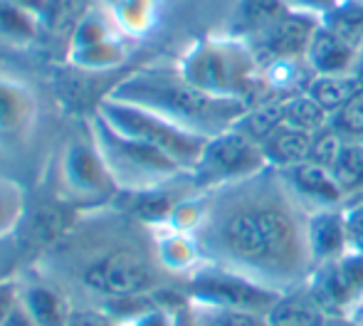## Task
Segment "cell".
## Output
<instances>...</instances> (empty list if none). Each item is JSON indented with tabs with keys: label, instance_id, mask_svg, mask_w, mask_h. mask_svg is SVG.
Instances as JSON below:
<instances>
[{
	"label": "cell",
	"instance_id": "9a60e30c",
	"mask_svg": "<svg viewBox=\"0 0 363 326\" xmlns=\"http://www.w3.org/2000/svg\"><path fill=\"white\" fill-rule=\"evenodd\" d=\"M361 57V50H356L354 45L319 23L309 40L304 62L311 74H351L359 69Z\"/></svg>",
	"mask_w": 363,
	"mask_h": 326
},
{
	"label": "cell",
	"instance_id": "4316f807",
	"mask_svg": "<svg viewBox=\"0 0 363 326\" xmlns=\"http://www.w3.org/2000/svg\"><path fill=\"white\" fill-rule=\"evenodd\" d=\"M191 304V302H188ZM193 319L198 326H272L267 314L245 312V309L208 307V304H191Z\"/></svg>",
	"mask_w": 363,
	"mask_h": 326
},
{
	"label": "cell",
	"instance_id": "5bb4252c",
	"mask_svg": "<svg viewBox=\"0 0 363 326\" xmlns=\"http://www.w3.org/2000/svg\"><path fill=\"white\" fill-rule=\"evenodd\" d=\"M306 244L314 269L331 259L341 257L349 249V232H346V213L341 208H324L311 210L306 218Z\"/></svg>",
	"mask_w": 363,
	"mask_h": 326
},
{
	"label": "cell",
	"instance_id": "1f68e13d",
	"mask_svg": "<svg viewBox=\"0 0 363 326\" xmlns=\"http://www.w3.org/2000/svg\"><path fill=\"white\" fill-rule=\"evenodd\" d=\"M341 0H282V5L291 13H301V15H311V18H324L326 13L339 5Z\"/></svg>",
	"mask_w": 363,
	"mask_h": 326
},
{
	"label": "cell",
	"instance_id": "ab89813d",
	"mask_svg": "<svg viewBox=\"0 0 363 326\" xmlns=\"http://www.w3.org/2000/svg\"><path fill=\"white\" fill-rule=\"evenodd\" d=\"M359 3H363V0H359Z\"/></svg>",
	"mask_w": 363,
	"mask_h": 326
},
{
	"label": "cell",
	"instance_id": "7a4b0ae2",
	"mask_svg": "<svg viewBox=\"0 0 363 326\" xmlns=\"http://www.w3.org/2000/svg\"><path fill=\"white\" fill-rule=\"evenodd\" d=\"M106 96L148 109L206 139L235 129L250 109L242 99H225L198 89L183 77L178 64H148L136 69L111 86Z\"/></svg>",
	"mask_w": 363,
	"mask_h": 326
},
{
	"label": "cell",
	"instance_id": "7c38bea8",
	"mask_svg": "<svg viewBox=\"0 0 363 326\" xmlns=\"http://www.w3.org/2000/svg\"><path fill=\"white\" fill-rule=\"evenodd\" d=\"M319 23H321L319 18L287 10V13L279 15L272 25H267V28L259 30L257 35L245 38V40L250 43L252 52L257 55L259 64H262V60H264V64L287 62V60H304L309 40Z\"/></svg>",
	"mask_w": 363,
	"mask_h": 326
},
{
	"label": "cell",
	"instance_id": "7402d4cb",
	"mask_svg": "<svg viewBox=\"0 0 363 326\" xmlns=\"http://www.w3.org/2000/svg\"><path fill=\"white\" fill-rule=\"evenodd\" d=\"M361 89V77L359 72L351 74H314L306 86V94L326 109L331 116L349 104V99Z\"/></svg>",
	"mask_w": 363,
	"mask_h": 326
},
{
	"label": "cell",
	"instance_id": "f1b7e54d",
	"mask_svg": "<svg viewBox=\"0 0 363 326\" xmlns=\"http://www.w3.org/2000/svg\"><path fill=\"white\" fill-rule=\"evenodd\" d=\"M25 191L18 181L0 176V240L10 237L25 218Z\"/></svg>",
	"mask_w": 363,
	"mask_h": 326
},
{
	"label": "cell",
	"instance_id": "60d3db41",
	"mask_svg": "<svg viewBox=\"0 0 363 326\" xmlns=\"http://www.w3.org/2000/svg\"><path fill=\"white\" fill-rule=\"evenodd\" d=\"M119 326H121V324H119Z\"/></svg>",
	"mask_w": 363,
	"mask_h": 326
},
{
	"label": "cell",
	"instance_id": "e0dca14e",
	"mask_svg": "<svg viewBox=\"0 0 363 326\" xmlns=\"http://www.w3.org/2000/svg\"><path fill=\"white\" fill-rule=\"evenodd\" d=\"M153 259L161 264L163 272L186 279L203 264V252L196 235L163 225L153 230Z\"/></svg>",
	"mask_w": 363,
	"mask_h": 326
},
{
	"label": "cell",
	"instance_id": "30bf717a",
	"mask_svg": "<svg viewBox=\"0 0 363 326\" xmlns=\"http://www.w3.org/2000/svg\"><path fill=\"white\" fill-rule=\"evenodd\" d=\"M306 292L331 319H346L363 302V252L346 249L311 272Z\"/></svg>",
	"mask_w": 363,
	"mask_h": 326
},
{
	"label": "cell",
	"instance_id": "484cf974",
	"mask_svg": "<svg viewBox=\"0 0 363 326\" xmlns=\"http://www.w3.org/2000/svg\"><path fill=\"white\" fill-rule=\"evenodd\" d=\"M321 25L336 33L341 40L354 45L363 55V3L359 0H341L331 13L321 18Z\"/></svg>",
	"mask_w": 363,
	"mask_h": 326
},
{
	"label": "cell",
	"instance_id": "3957f363",
	"mask_svg": "<svg viewBox=\"0 0 363 326\" xmlns=\"http://www.w3.org/2000/svg\"><path fill=\"white\" fill-rule=\"evenodd\" d=\"M176 64L198 89L225 99H242L247 104H252L255 91L264 79L262 64L250 43L235 35L196 40Z\"/></svg>",
	"mask_w": 363,
	"mask_h": 326
},
{
	"label": "cell",
	"instance_id": "83f0119b",
	"mask_svg": "<svg viewBox=\"0 0 363 326\" xmlns=\"http://www.w3.org/2000/svg\"><path fill=\"white\" fill-rule=\"evenodd\" d=\"M329 119H331L329 111L321 109L306 91L304 94L287 96V104H284V124L294 126V129H301V131H309V134H319Z\"/></svg>",
	"mask_w": 363,
	"mask_h": 326
},
{
	"label": "cell",
	"instance_id": "4fadbf2b",
	"mask_svg": "<svg viewBox=\"0 0 363 326\" xmlns=\"http://www.w3.org/2000/svg\"><path fill=\"white\" fill-rule=\"evenodd\" d=\"M282 178L289 186V191L296 196V201L306 210H324V208H341L344 203V191L336 183L334 173L324 163L306 159L301 163H294L289 168H282Z\"/></svg>",
	"mask_w": 363,
	"mask_h": 326
},
{
	"label": "cell",
	"instance_id": "52a82bcc",
	"mask_svg": "<svg viewBox=\"0 0 363 326\" xmlns=\"http://www.w3.org/2000/svg\"><path fill=\"white\" fill-rule=\"evenodd\" d=\"M267 166L269 163L262 144L250 139L245 131H240L235 126V129H228L223 134L208 139L206 149H203L201 159L191 171L188 181H191L193 191L206 193L213 191V188L255 176V173L264 171Z\"/></svg>",
	"mask_w": 363,
	"mask_h": 326
},
{
	"label": "cell",
	"instance_id": "4dcf8cb0",
	"mask_svg": "<svg viewBox=\"0 0 363 326\" xmlns=\"http://www.w3.org/2000/svg\"><path fill=\"white\" fill-rule=\"evenodd\" d=\"M20 304V277L0 279V326Z\"/></svg>",
	"mask_w": 363,
	"mask_h": 326
},
{
	"label": "cell",
	"instance_id": "2e32d148",
	"mask_svg": "<svg viewBox=\"0 0 363 326\" xmlns=\"http://www.w3.org/2000/svg\"><path fill=\"white\" fill-rule=\"evenodd\" d=\"M20 307L35 326H67L74 312L69 299L43 279H20Z\"/></svg>",
	"mask_w": 363,
	"mask_h": 326
},
{
	"label": "cell",
	"instance_id": "d4e9b609",
	"mask_svg": "<svg viewBox=\"0 0 363 326\" xmlns=\"http://www.w3.org/2000/svg\"><path fill=\"white\" fill-rule=\"evenodd\" d=\"M114 38H124L119 33V28L114 25L111 15L106 13V8L101 3H96L94 8H89L79 20H77L72 35H69L67 50H79V47H89L96 43H106V40Z\"/></svg>",
	"mask_w": 363,
	"mask_h": 326
},
{
	"label": "cell",
	"instance_id": "8fae6325",
	"mask_svg": "<svg viewBox=\"0 0 363 326\" xmlns=\"http://www.w3.org/2000/svg\"><path fill=\"white\" fill-rule=\"evenodd\" d=\"M38 96L28 82L0 72V151L20 154L38 131Z\"/></svg>",
	"mask_w": 363,
	"mask_h": 326
},
{
	"label": "cell",
	"instance_id": "ba28073f",
	"mask_svg": "<svg viewBox=\"0 0 363 326\" xmlns=\"http://www.w3.org/2000/svg\"><path fill=\"white\" fill-rule=\"evenodd\" d=\"M183 292H186L191 304L245 309V312L267 314V317L274 304L282 299L279 292L255 282L247 274L220 267V264L213 262H203L198 269H193L186 277Z\"/></svg>",
	"mask_w": 363,
	"mask_h": 326
},
{
	"label": "cell",
	"instance_id": "74e56055",
	"mask_svg": "<svg viewBox=\"0 0 363 326\" xmlns=\"http://www.w3.org/2000/svg\"><path fill=\"white\" fill-rule=\"evenodd\" d=\"M329 326H363V319H334Z\"/></svg>",
	"mask_w": 363,
	"mask_h": 326
},
{
	"label": "cell",
	"instance_id": "8992f818",
	"mask_svg": "<svg viewBox=\"0 0 363 326\" xmlns=\"http://www.w3.org/2000/svg\"><path fill=\"white\" fill-rule=\"evenodd\" d=\"M161 264L131 249H114L91 259L82 269V287L104 302H121L153 294L166 287Z\"/></svg>",
	"mask_w": 363,
	"mask_h": 326
},
{
	"label": "cell",
	"instance_id": "e575fe53",
	"mask_svg": "<svg viewBox=\"0 0 363 326\" xmlns=\"http://www.w3.org/2000/svg\"><path fill=\"white\" fill-rule=\"evenodd\" d=\"M3 326H35V322L28 317V312H25V309L18 304V307L13 309V314H10V317L3 322Z\"/></svg>",
	"mask_w": 363,
	"mask_h": 326
},
{
	"label": "cell",
	"instance_id": "603a6c76",
	"mask_svg": "<svg viewBox=\"0 0 363 326\" xmlns=\"http://www.w3.org/2000/svg\"><path fill=\"white\" fill-rule=\"evenodd\" d=\"M126 55H129L126 38H114L106 43L89 45V47L67 50V64H72L74 69H84V72H106V69L124 64Z\"/></svg>",
	"mask_w": 363,
	"mask_h": 326
},
{
	"label": "cell",
	"instance_id": "f35d334b",
	"mask_svg": "<svg viewBox=\"0 0 363 326\" xmlns=\"http://www.w3.org/2000/svg\"><path fill=\"white\" fill-rule=\"evenodd\" d=\"M349 319H363V302L359 304V307H356V312L354 314H351V317Z\"/></svg>",
	"mask_w": 363,
	"mask_h": 326
},
{
	"label": "cell",
	"instance_id": "f546056e",
	"mask_svg": "<svg viewBox=\"0 0 363 326\" xmlns=\"http://www.w3.org/2000/svg\"><path fill=\"white\" fill-rule=\"evenodd\" d=\"M331 119L336 121V131L349 139H363V84L349 99V104L341 106Z\"/></svg>",
	"mask_w": 363,
	"mask_h": 326
},
{
	"label": "cell",
	"instance_id": "277c9868",
	"mask_svg": "<svg viewBox=\"0 0 363 326\" xmlns=\"http://www.w3.org/2000/svg\"><path fill=\"white\" fill-rule=\"evenodd\" d=\"M86 131L99 149L119 193L156 191V188L176 186L183 178H188V171L178 161L144 141L119 134L96 111L86 124Z\"/></svg>",
	"mask_w": 363,
	"mask_h": 326
},
{
	"label": "cell",
	"instance_id": "6da1fadb",
	"mask_svg": "<svg viewBox=\"0 0 363 326\" xmlns=\"http://www.w3.org/2000/svg\"><path fill=\"white\" fill-rule=\"evenodd\" d=\"M309 210L277 168L203 193V220L193 232L203 262L235 269L279 294L304 289L314 272L306 244Z\"/></svg>",
	"mask_w": 363,
	"mask_h": 326
},
{
	"label": "cell",
	"instance_id": "ffe728a7",
	"mask_svg": "<svg viewBox=\"0 0 363 326\" xmlns=\"http://www.w3.org/2000/svg\"><path fill=\"white\" fill-rule=\"evenodd\" d=\"M314 144H316V134H309V131H301L289 124H282L267 141H264L262 149H264V156H267L269 166L282 171V168H289V166H294V163L311 159Z\"/></svg>",
	"mask_w": 363,
	"mask_h": 326
},
{
	"label": "cell",
	"instance_id": "cb8c5ba5",
	"mask_svg": "<svg viewBox=\"0 0 363 326\" xmlns=\"http://www.w3.org/2000/svg\"><path fill=\"white\" fill-rule=\"evenodd\" d=\"M287 13L282 0H238L233 13L235 38H252Z\"/></svg>",
	"mask_w": 363,
	"mask_h": 326
},
{
	"label": "cell",
	"instance_id": "44dd1931",
	"mask_svg": "<svg viewBox=\"0 0 363 326\" xmlns=\"http://www.w3.org/2000/svg\"><path fill=\"white\" fill-rule=\"evenodd\" d=\"M43 15L13 0H0V43L8 47H28L38 40Z\"/></svg>",
	"mask_w": 363,
	"mask_h": 326
},
{
	"label": "cell",
	"instance_id": "836d02e7",
	"mask_svg": "<svg viewBox=\"0 0 363 326\" xmlns=\"http://www.w3.org/2000/svg\"><path fill=\"white\" fill-rule=\"evenodd\" d=\"M346 232H349V249L363 252V206L346 208Z\"/></svg>",
	"mask_w": 363,
	"mask_h": 326
},
{
	"label": "cell",
	"instance_id": "9c48e42d",
	"mask_svg": "<svg viewBox=\"0 0 363 326\" xmlns=\"http://www.w3.org/2000/svg\"><path fill=\"white\" fill-rule=\"evenodd\" d=\"M60 186L74 203H106L119 196L114 178L91 141L89 131L79 139H69L60 154Z\"/></svg>",
	"mask_w": 363,
	"mask_h": 326
},
{
	"label": "cell",
	"instance_id": "5b68a950",
	"mask_svg": "<svg viewBox=\"0 0 363 326\" xmlns=\"http://www.w3.org/2000/svg\"><path fill=\"white\" fill-rule=\"evenodd\" d=\"M94 111L119 134L136 141H144V144L171 156L173 161H178L186 168L188 176L196 168V163L208 144L206 136H198L188 129H181L178 124H173V121L163 119V116L153 114L148 109H141L136 104H126V101L109 99V96H104L96 104Z\"/></svg>",
	"mask_w": 363,
	"mask_h": 326
},
{
	"label": "cell",
	"instance_id": "8d00e7d4",
	"mask_svg": "<svg viewBox=\"0 0 363 326\" xmlns=\"http://www.w3.org/2000/svg\"><path fill=\"white\" fill-rule=\"evenodd\" d=\"M13 3L23 5V8H28V10H35V13H40V15H45L50 0H13Z\"/></svg>",
	"mask_w": 363,
	"mask_h": 326
},
{
	"label": "cell",
	"instance_id": "ac0fdd59",
	"mask_svg": "<svg viewBox=\"0 0 363 326\" xmlns=\"http://www.w3.org/2000/svg\"><path fill=\"white\" fill-rule=\"evenodd\" d=\"M324 166L331 168L344 196L359 193L363 188V139L336 136L326 151Z\"/></svg>",
	"mask_w": 363,
	"mask_h": 326
},
{
	"label": "cell",
	"instance_id": "d6986e66",
	"mask_svg": "<svg viewBox=\"0 0 363 326\" xmlns=\"http://www.w3.org/2000/svg\"><path fill=\"white\" fill-rule=\"evenodd\" d=\"M126 40L151 33L161 15V0H99Z\"/></svg>",
	"mask_w": 363,
	"mask_h": 326
},
{
	"label": "cell",
	"instance_id": "d6a6232c",
	"mask_svg": "<svg viewBox=\"0 0 363 326\" xmlns=\"http://www.w3.org/2000/svg\"><path fill=\"white\" fill-rule=\"evenodd\" d=\"M67 326H119L109 312H99V309H74L69 317Z\"/></svg>",
	"mask_w": 363,
	"mask_h": 326
},
{
	"label": "cell",
	"instance_id": "d590c367",
	"mask_svg": "<svg viewBox=\"0 0 363 326\" xmlns=\"http://www.w3.org/2000/svg\"><path fill=\"white\" fill-rule=\"evenodd\" d=\"M176 326H198L196 319H193V312H191V304H181L176 309Z\"/></svg>",
	"mask_w": 363,
	"mask_h": 326
}]
</instances>
